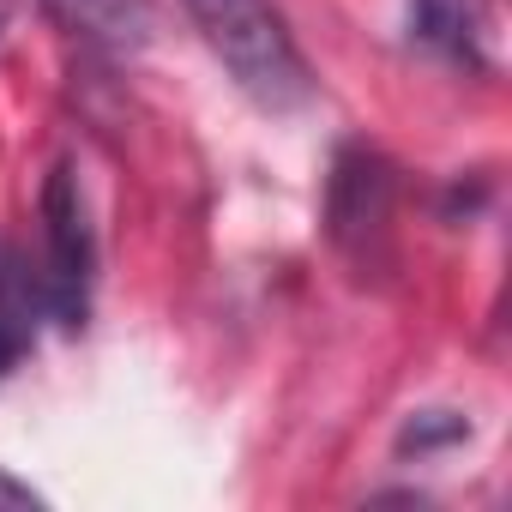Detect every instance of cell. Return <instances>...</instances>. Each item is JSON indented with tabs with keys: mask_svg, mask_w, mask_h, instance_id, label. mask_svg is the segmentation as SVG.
<instances>
[{
	"mask_svg": "<svg viewBox=\"0 0 512 512\" xmlns=\"http://www.w3.org/2000/svg\"><path fill=\"white\" fill-rule=\"evenodd\" d=\"M193 25L205 31V43L217 49V61L235 73V85L266 103V109H296L314 79L308 61L296 49V37L284 31L272 0H187Z\"/></svg>",
	"mask_w": 512,
	"mask_h": 512,
	"instance_id": "6da1fadb",
	"label": "cell"
},
{
	"mask_svg": "<svg viewBox=\"0 0 512 512\" xmlns=\"http://www.w3.org/2000/svg\"><path fill=\"white\" fill-rule=\"evenodd\" d=\"M43 235H49V266H43V296H49V320L61 326H85V296H91V217H85V193L79 175L61 163L43 187Z\"/></svg>",
	"mask_w": 512,
	"mask_h": 512,
	"instance_id": "7a4b0ae2",
	"label": "cell"
},
{
	"mask_svg": "<svg viewBox=\"0 0 512 512\" xmlns=\"http://www.w3.org/2000/svg\"><path fill=\"white\" fill-rule=\"evenodd\" d=\"M326 223L332 241L350 253L356 266H374L386 247V223H392V163L368 145H344L332 163V187H326Z\"/></svg>",
	"mask_w": 512,
	"mask_h": 512,
	"instance_id": "3957f363",
	"label": "cell"
},
{
	"mask_svg": "<svg viewBox=\"0 0 512 512\" xmlns=\"http://www.w3.org/2000/svg\"><path fill=\"white\" fill-rule=\"evenodd\" d=\"M43 13L109 55H133L151 37V0H43Z\"/></svg>",
	"mask_w": 512,
	"mask_h": 512,
	"instance_id": "277c9868",
	"label": "cell"
},
{
	"mask_svg": "<svg viewBox=\"0 0 512 512\" xmlns=\"http://www.w3.org/2000/svg\"><path fill=\"white\" fill-rule=\"evenodd\" d=\"M410 37L422 49H434L440 61L482 67L488 7H482V0H410Z\"/></svg>",
	"mask_w": 512,
	"mask_h": 512,
	"instance_id": "5b68a950",
	"label": "cell"
},
{
	"mask_svg": "<svg viewBox=\"0 0 512 512\" xmlns=\"http://www.w3.org/2000/svg\"><path fill=\"white\" fill-rule=\"evenodd\" d=\"M37 314H49L43 272H31L13 247H0V338H7L19 356H25L31 338H37Z\"/></svg>",
	"mask_w": 512,
	"mask_h": 512,
	"instance_id": "8992f818",
	"label": "cell"
},
{
	"mask_svg": "<svg viewBox=\"0 0 512 512\" xmlns=\"http://www.w3.org/2000/svg\"><path fill=\"white\" fill-rule=\"evenodd\" d=\"M464 434H470L464 416H452V410H422V416L398 434V446H404V452H428V446H446V440H464Z\"/></svg>",
	"mask_w": 512,
	"mask_h": 512,
	"instance_id": "52a82bcc",
	"label": "cell"
},
{
	"mask_svg": "<svg viewBox=\"0 0 512 512\" xmlns=\"http://www.w3.org/2000/svg\"><path fill=\"white\" fill-rule=\"evenodd\" d=\"M0 506H43V500H37L25 482H13L7 470H0Z\"/></svg>",
	"mask_w": 512,
	"mask_h": 512,
	"instance_id": "ba28073f",
	"label": "cell"
},
{
	"mask_svg": "<svg viewBox=\"0 0 512 512\" xmlns=\"http://www.w3.org/2000/svg\"><path fill=\"white\" fill-rule=\"evenodd\" d=\"M13 362H19V350H13L7 338H0V380H7V368H13Z\"/></svg>",
	"mask_w": 512,
	"mask_h": 512,
	"instance_id": "9c48e42d",
	"label": "cell"
}]
</instances>
